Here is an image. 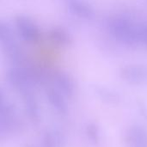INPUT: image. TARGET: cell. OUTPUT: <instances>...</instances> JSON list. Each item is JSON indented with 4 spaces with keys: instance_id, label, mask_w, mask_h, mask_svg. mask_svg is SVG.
<instances>
[{
    "instance_id": "cell-1",
    "label": "cell",
    "mask_w": 147,
    "mask_h": 147,
    "mask_svg": "<svg viewBox=\"0 0 147 147\" xmlns=\"http://www.w3.org/2000/svg\"><path fill=\"white\" fill-rule=\"evenodd\" d=\"M109 35L125 47H140L138 21L126 15H115L107 21Z\"/></svg>"
},
{
    "instance_id": "cell-2",
    "label": "cell",
    "mask_w": 147,
    "mask_h": 147,
    "mask_svg": "<svg viewBox=\"0 0 147 147\" xmlns=\"http://www.w3.org/2000/svg\"><path fill=\"white\" fill-rule=\"evenodd\" d=\"M0 47L3 54L16 65L23 62L24 53L16 40L13 28L2 20H0Z\"/></svg>"
},
{
    "instance_id": "cell-3",
    "label": "cell",
    "mask_w": 147,
    "mask_h": 147,
    "mask_svg": "<svg viewBox=\"0 0 147 147\" xmlns=\"http://www.w3.org/2000/svg\"><path fill=\"white\" fill-rule=\"evenodd\" d=\"M16 30L25 42L29 44L38 43L41 38V32L38 25L28 16L19 15L15 18Z\"/></svg>"
},
{
    "instance_id": "cell-4",
    "label": "cell",
    "mask_w": 147,
    "mask_h": 147,
    "mask_svg": "<svg viewBox=\"0 0 147 147\" xmlns=\"http://www.w3.org/2000/svg\"><path fill=\"white\" fill-rule=\"evenodd\" d=\"M7 79L11 86L22 95L32 92L34 83L27 66L16 65L10 68L7 72Z\"/></svg>"
},
{
    "instance_id": "cell-5",
    "label": "cell",
    "mask_w": 147,
    "mask_h": 147,
    "mask_svg": "<svg viewBox=\"0 0 147 147\" xmlns=\"http://www.w3.org/2000/svg\"><path fill=\"white\" fill-rule=\"evenodd\" d=\"M123 81L132 85H140L147 82V68L140 65H127L120 70Z\"/></svg>"
},
{
    "instance_id": "cell-6",
    "label": "cell",
    "mask_w": 147,
    "mask_h": 147,
    "mask_svg": "<svg viewBox=\"0 0 147 147\" xmlns=\"http://www.w3.org/2000/svg\"><path fill=\"white\" fill-rule=\"evenodd\" d=\"M67 9L74 17L82 21H93L96 16L93 6L84 0H69Z\"/></svg>"
},
{
    "instance_id": "cell-7",
    "label": "cell",
    "mask_w": 147,
    "mask_h": 147,
    "mask_svg": "<svg viewBox=\"0 0 147 147\" xmlns=\"http://www.w3.org/2000/svg\"><path fill=\"white\" fill-rule=\"evenodd\" d=\"M54 88L65 96H71L75 92V84L71 77L65 71H56L53 76Z\"/></svg>"
},
{
    "instance_id": "cell-8",
    "label": "cell",
    "mask_w": 147,
    "mask_h": 147,
    "mask_svg": "<svg viewBox=\"0 0 147 147\" xmlns=\"http://www.w3.org/2000/svg\"><path fill=\"white\" fill-rule=\"evenodd\" d=\"M47 37L53 45L60 47H68L72 42L71 34L62 27L56 26L50 28L47 32Z\"/></svg>"
},
{
    "instance_id": "cell-9",
    "label": "cell",
    "mask_w": 147,
    "mask_h": 147,
    "mask_svg": "<svg viewBox=\"0 0 147 147\" xmlns=\"http://www.w3.org/2000/svg\"><path fill=\"white\" fill-rule=\"evenodd\" d=\"M127 141L130 147H147V131L138 125L131 127L127 133Z\"/></svg>"
},
{
    "instance_id": "cell-10",
    "label": "cell",
    "mask_w": 147,
    "mask_h": 147,
    "mask_svg": "<svg viewBox=\"0 0 147 147\" xmlns=\"http://www.w3.org/2000/svg\"><path fill=\"white\" fill-rule=\"evenodd\" d=\"M47 96L50 103L59 112L65 113L67 111V104L65 100V96L60 93L54 87L47 90Z\"/></svg>"
},
{
    "instance_id": "cell-11",
    "label": "cell",
    "mask_w": 147,
    "mask_h": 147,
    "mask_svg": "<svg viewBox=\"0 0 147 147\" xmlns=\"http://www.w3.org/2000/svg\"><path fill=\"white\" fill-rule=\"evenodd\" d=\"M23 97L27 112H28L30 117H32L33 119H36L39 115V108L34 96H33L32 92H29L23 94Z\"/></svg>"
},
{
    "instance_id": "cell-12",
    "label": "cell",
    "mask_w": 147,
    "mask_h": 147,
    "mask_svg": "<svg viewBox=\"0 0 147 147\" xmlns=\"http://www.w3.org/2000/svg\"><path fill=\"white\" fill-rule=\"evenodd\" d=\"M13 113V108L5 96L0 91V118L10 119Z\"/></svg>"
},
{
    "instance_id": "cell-13",
    "label": "cell",
    "mask_w": 147,
    "mask_h": 147,
    "mask_svg": "<svg viewBox=\"0 0 147 147\" xmlns=\"http://www.w3.org/2000/svg\"><path fill=\"white\" fill-rule=\"evenodd\" d=\"M96 92L97 94L99 95V96L108 102H110V103H116V102H119L120 101V97H119V95L115 92H114L113 90H109V89H106V88H102V87H99L97 90H96Z\"/></svg>"
},
{
    "instance_id": "cell-14",
    "label": "cell",
    "mask_w": 147,
    "mask_h": 147,
    "mask_svg": "<svg viewBox=\"0 0 147 147\" xmlns=\"http://www.w3.org/2000/svg\"><path fill=\"white\" fill-rule=\"evenodd\" d=\"M138 35L140 47L147 49V21H138Z\"/></svg>"
},
{
    "instance_id": "cell-15",
    "label": "cell",
    "mask_w": 147,
    "mask_h": 147,
    "mask_svg": "<svg viewBox=\"0 0 147 147\" xmlns=\"http://www.w3.org/2000/svg\"><path fill=\"white\" fill-rule=\"evenodd\" d=\"M60 137L56 133L49 134L46 139V143L49 147H56L60 144Z\"/></svg>"
},
{
    "instance_id": "cell-16",
    "label": "cell",
    "mask_w": 147,
    "mask_h": 147,
    "mask_svg": "<svg viewBox=\"0 0 147 147\" xmlns=\"http://www.w3.org/2000/svg\"><path fill=\"white\" fill-rule=\"evenodd\" d=\"M88 134L89 137L90 138V140L93 142L97 143L99 140V132H98V128L95 126V125H90L88 127Z\"/></svg>"
}]
</instances>
